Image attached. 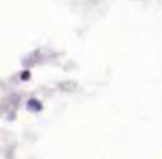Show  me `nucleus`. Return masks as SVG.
Listing matches in <instances>:
<instances>
[]
</instances>
